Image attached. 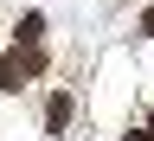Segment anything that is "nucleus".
<instances>
[{
    "label": "nucleus",
    "mask_w": 154,
    "mask_h": 141,
    "mask_svg": "<svg viewBox=\"0 0 154 141\" xmlns=\"http://www.w3.org/2000/svg\"><path fill=\"white\" fill-rule=\"evenodd\" d=\"M71 109H77V103H71L64 90H58L51 103H45V128H51V135H64V128H71Z\"/></svg>",
    "instance_id": "f03ea898"
},
{
    "label": "nucleus",
    "mask_w": 154,
    "mask_h": 141,
    "mask_svg": "<svg viewBox=\"0 0 154 141\" xmlns=\"http://www.w3.org/2000/svg\"><path fill=\"white\" fill-rule=\"evenodd\" d=\"M38 38H45V13H26L19 19V45H38Z\"/></svg>",
    "instance_id": "7ed1b4c3"
},
{
    "label": "nucleus",
    "mask_w": 154,
    "mask_h": 141,
    "mask_svg": "<svg viewBox=\"0 0 154 141\" xmlns=\"http://www.w3.org/2000/svg\"><path fill=\"white\" fill-rule=\"evenodd\" d=\"M141 32H154V13H148V19H141Z\"/></svg>",
    "instance_id": "20e7f679"
},
{
    "label": "nucleus",
    "mask_w": 154,
    "mask_h": 141,
    "mask_svg": "<svg viewBox=\"0 0 154 141\" xmlns=\"http://www.w3.org/2000/svg\"><path fill=\"white\" fill-rule=\"evenodd\" d=\"M122 141H154V135H122Z\"/></svg>",
    "instance_id": "39448f33"
},
{
    "label": "nucleus",
    "mask_w": 154,
    "mask_h": 141,
    "mask_svg": "<svg viewBox=\"0 0 154 141\" xmlns=\"http://www.w3.org/2000/svg\"><path fill=\"white\" fill-rule=\"evenodd\" d=\"M38 71H45V51H38V45L7 51V58H0V90H26V77H38Z\"/></svg>",
    "instance_id": "f257e3e1"
},
{
    "label": "nucleus",
    "mask_w": 154,
    "mask_h": 141,
    "mask_svg": "<svg viewBox=\"0 0 154 141\" xmlns=\"http://www.w3.org/2000/svg\"><path fill=\"white\" fill-rule=\"evenodd\" d=\"M148 122H154V115H148Z\"/></svg>",
    "instance_id": "423d86ee"
}]
</instances>
